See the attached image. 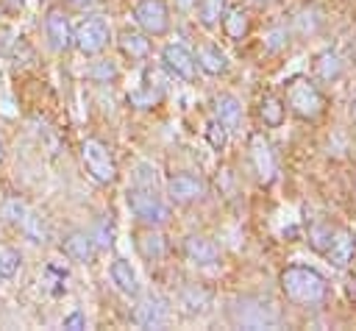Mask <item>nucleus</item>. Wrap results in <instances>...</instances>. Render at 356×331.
<instances>
[{
  "mask_svg": "<svg viewBox=\"0 0 356 331\" xmlns=\"http://www.w3.org/2000/svg\"><path fill=\"white\" fill-rule=\"evenodd\" d=\"M228 317L234 325L239 328H281L284 325V314L278 309V303L267 295H239L231 300L228 306Z\"/></svg>",
  "mask_w": 356,
  "mask_h": 331,
  "instance_id": "obj_1",
  "label": "nucleus"
},
{
  "mask_svg": "<svg viewBox=\"0 0 356 331\" xmlns=\"http://www.w3.org/2000/svg\"><path fill=\"white\" fill-rule=\"evenodd\" d=\"M281 289H284L286 300L295 306H317L328 295V281L314 267L292 264V267L281 270Z\"/></svg>",
  "mask_w": 356,
  "mask_h": 331,
  "instance_id": "obj_2",
  "label": "nucleus"
},
{
  "mask_svg": "<svg viewBox=\"0 0 356 331\" xmlns=\"http://www.w3.org/2000/svg\"><path fill=\"white\" fill-rule=\"evenodd\" d=\"M125 203L131 209V214L142 223V225H153V228H161L170 223V200H164L156 186H139L134 184L128 192H125Z\"/></svg>",
  "mask_w": 356,
  "mask_h": 331,
  "instance_id": "obj_3",
  "label": "nucleus"
},
{
  "mask_svg": "<svg viewBox=\"0 0 356 331\" xmlns=\"http://www.w3.org/2000/svg\"><path fill=\"white\" fill-rule=\"evenodd\" d=\"M284 103L300 120H317L323 114V106H325L323 92L317 89V83L303 78V75H298L286 83V100Z\"/></svg>",
  "mask_w": 356,
  "mask_h": 331,
  "instance_id": "obj_4",
  "label": "nucleus"
},
{
  "mask_svg": "<svg viewBox=\"0 0 356 331\" xmlns=\"http://www.w3.org/2000/svg\"><path fill=\"white\" fill-rule=\"evenodd\" d=\"M81 159H83V167L89 172V178L100 186H111L117 181V161L111 156V147L95 136L83 139L81 142Z\"/></svg>",
  "mask_w": 356,
  "mask_h": 331,
  "instance_id": "obj_5",
  "label": "nucleus"
},
{
  "mask_svg": "<svg viewBox=\"0 0 356 331\" xmlns=\"http://www.w3.org/2000/svg\"><path fill=\"white\" fill-rule=\"evenodd\" d=\"M111 39V28H108V19L100 17V14H89L83 17L75 28H72V47H78L81 56H97L106 50Z\"/></svg>",
  "mask_w": 356,
  "mask_h": 331,
  "instance_id": "obj_6",
  "label": "nucleus"
},
{
  "mask_svg": "<svg viewBox=\"0 0 356 331\" xmlns=\"http://www.w3.org/2000/svg\"><path fill=\"white\" fill-rule=\"evenodd\" d=\"M248 161H250V170L256 175L259 184L270 186L275 178H278V159H275V150L273 145L264 139V134H250L248 139Z\"/></svg>",
  "mask_w": 356,
  "mask_h": 331,
  "instance_id": "obj_7",
  "label": "nucleus"
},
{
  "mask_svg": "<svg viewBox=\"0 0 356 331\" xmlns=\"http://www.w3.org/2000/svg\"><path fill=\"white\" fill-rule=\"evenodd\" d=\"M134 22L147 36H164L170 31V8L164 0H139L134 6Z\"/></svg>",
  "mask_w": 356,
  "mask_h": 331,
  "instance_id": "obj_8",
  "label": "nucleus"
},
{
  "mask_svg": "<svg viewBox=\"0 0 356 331\" xmlns=\"http://www.w3.org/2000/svg\"><path fill=\"white\" fill-rule=\"evenodd\" d=\"M206 197V181L195 172H175L167 178V200L175 206H189Z\"/></svg>",
  "mask_w": 356,
  "mask_h": 331,
  "instance_id": "obj_9",
  "label": "nucleus"
},
{
  "mask_svg": "<svg viewBox=\"0 0 356 331\" xmlns=\"http://www.w3.org/2000/svg\"><path fill=\"white\" fill-rule=\"evenodd\" d=\"M161 67H164L172 78H181V81H195V75H197L195 53H192L184 42H170V45H164V50H161Z\"/></svg>",
  "mask_w": 356,
  "mask_h": 331,
  "instance_id": "obj_10",
  "label": "nucleus"
},
{
  "mask_svg": "<svg viewBox=\"0 0 356 331\" xmlns=\"http://www.w3.org/2000/svg\"><path fill=\"white\" fill-rule=\"evenodd\" d=\"M131 320L139 328H164L170 323V303L161 295H145L131 312Z\"/></svg>",
  "mask_w": 356,
  "mask_h": 331,
  "instance_id": "obj_11",
  "label": "nucleus"
},
{
  "mask_svg": "<svg viewBox=\"0 0 356 331\" xmlns=\"http://www.w3.org/2000/svg\"><path fill=\"white\" fill-rule=\"evenodd\" d=\"M44 36H47L50 50H56V53H67L72 47V25H70V17H67L64 8H58V6L47 8V14H44Z\"/></svg>",
  "mask_w": 356,
  "mask_h": 331,
  "instance_id": "obj_12",
  "label": "nucleus"
},
{
  "mask_svg": "<svg viewBox=\"0 0 356 331\" xmlns=\"http://www.w3.org/2000/svg\"><path fill=\"white\" fill-rule=\"evenodd\" d=\"M161 97H164V81L159 78L156 70H145V81L128 92V103L134 108H142V111L156 108L161 103Z\"/></svg>",
  "mask_w": 356,
  "mask_h": 331,
  "instance_id": "obj_13",
  "label": "nucleus"
},
{
  "mask_svg": "<svg viewBox=\"0 0 356 331\" xmlns=\"http://www.w3.org/2000/svg\"><path fill=\"white\" fill-rule=\"evenodd\" d=\"M211 289H206L203 284H184L175 295V303H178V312L186 314V317H197V314H206L211 309Z\"/></svg>",
  "mask_w": 356,
  "mask_h": 331,
  "instance_id": "obj_14",
  "label": "nucleus"
},
{
  "mask_svg": "<svg viewBox=\"0 0 356 331\" xmlns=\"http://www.w3.org/2000/svg\"><path fill=\"white\" fill-rule=\"evenodd\" d=\"M184 256L197 267H211L220 261V248L203 234H189L184 239Z\"/></svg>",
  "mask_w": 356,
  "mask_h": 331,
  "instance_id": "obj_15",
  "label": "nucleus"
},
{
  "mask_svg": "<svg viewBox=\"0 0 356 331\" xmlns=\"http://www.w3.org/2000/svg\"><path fill=\"white\" fill-rule=\"evenodd\" d=\"M95 242L89 236V231H70L61 236V253L75 261V264H89L95 259Z\"/></svg>",
  "mask_w": 356,
  "mask_h": 331,
  "instance_id": "obj_16",
  "label": "nucleus"
},
{
  "mask_svg": "<svg viewBox=\"0 0 356 331\" xmlns=\"http://www.w3.org/2000/svg\"><path fill=\"white\" fill-rule=\"evenodd\" d=\"M134 245H136V253L145 259V261H161L164 256H167V239H164V234L159 231V228H153V225H147L145 231H139L136 236H134Z\"/></svg>",
  "mask_w": 356,
  "mask_h": 331,
  "instance_id": "obj_17",
  "label": "nucleus"
},
{
  "mask_svg": "<svg viewBox=\"0 0 356 331\" xmlns=\"http://www.w3.org/2000/svg\"><path fill=\"white\" fill-rule=\"evenodd\" d=\"M108 278H111V284H114L122 295H128V298H136V295H139V278H136V270L131 267V261L114 259L111 267H108Z\"/></svg>",
  "mask_w": 356,
  "mask_h": 331,
  "instance_id": "obj_18",
  "label": "nucleus"
},
{
  "mask_svg": "<svg viewBox=\"0 0 356 331\" xmlns=\"http://www.w3.org/2000/svg\"><path fill=\"white\" fill-rule=\"evenodd\" d=\"M122 56H128L131 61H145L150 56V39L145 31H134V28H125L117 39Z\"/></svg>",
  "mask_w": 356,
  "mask_h": 331,
  "instance_id": "obj_19",
  "label": "nucleus"
},
{
  "mask_svg": "<svg viewBox=\"0 0 356 331\" xmlns=\"http://www.w3.org/2000/svg\"><path fill=\"white\" fill-rule=\"evenodd\" d=\"M211 108H214V120H220L228 131H236L242 125V103L234 95H228V92L217 95Z\"/></svg>",
  "mask_w": 356,
  "mask_h": 331,
  "instance_id": "obj_20",
  "label": "nucleus"
},
{
  "mask_svg": "<svg viewBox=\"0 0 356 331\" xmlns=\"http://www.w3.org/2000/svg\"><path fill=\"white\" fill-rule=\"evenodd\" d=\"M353 234H348V231H337L334 234V239H331V245L325 248V259L334 264V267H348L350 261H353Z\"/></svg>",
  "mask_w": 356,
  "mask_h": 331,
  "instance_id": "obj_21",
  "label": "nucleus"
},
{
  "mask_svg": "<svg viewBox=\"0 0 356 331\" xmlns=\"http://www.w3.org/2000/svg\"><path fill=\"white\" fill-rule=\"evenodd\" d=\"M195 61H197V67H200L206 75H222V72L228 70V56H225L217 45H203V47L197 50Z\"/></svg>",
  "mask_w": 356,
  "mask_h": 331,
  "instance_id": "obj_22",
  "label": "nucleus"
},
{
  "mask_svg": "<svg viewBox=\"0 0 356 331\" xmlns=\"http://www.w3.org/2000/svg\"><path fill=\"white\" fill-rule=\"evenodd\" d=\"M259 117L267 128H281L284 125V117H286V103L278 97V95H261L259 100Z\"/></svg>",
  "mask_w": 356,
  "mask_h": 331,
  "instance_id": "obj_23",
  "label": "nucleus"
},
{
  "mask_svg": "<svg viewBox=\"0 0 356 331\" xmlns=\"http://www.w3.org/2000/svg\"><path fill=\"white\" fill-rule=\"evenodd\" d=\"M222 33L228 36V39H234V42H239V39H245L248 36V28H250V17H248V11L245 8H228V11H222Z\"/></svg>",
  "mask_w": 356,
  "mask_h": 331,
  "instance_id": "obj_24",
  "label": "nucleus"
},
{
  "mask_svg": "<svg viewBox=\"0 0 356 331\" xmlns=\"http://www.w3.org/2000/svg\"><path fill=\"white\" fill-rule=\"evenodd\" d=\"M314 72H317L320 81L331 83V81H337V78L342 75V58H339L334 50H325V53H320V56L314 58Z\"/></svg>",
  "mask_w": 356,
  "mask_h": 331,
  "instance_id": "obj_25",
  "label": "nucleus"
},
{
  "mask_svg": "<svg viewBox=\"0 0 356 331\" xmlns=\"http://www.w3.org/2000/svg\"><path fill=\"white\" fill-rule=\"evenodd\" d=\"M289 36H292V28H289L286 22H275V25H270V28L264 31V36H261V47H264V53H278V50H284V47L289 45Z\"/></svg>",
  "mask_w": 356,
  "mask_h": 331,
  "instance_id": "obj_26",
  "label": "nucleus"
},
{
  "mask_svg": "<svg viewBox=\"0 0 356 331\" xmlns=\"http://www.w3.org/2000/svg\"><path fill=\"white\" fill-rule=\"evenodd\" d=\"M86 78L106 86V83H114V81L120 78V67H117V61H111V58H100V61H92V64L86 67Z\"/></svg>",
  "mask_w": 356,
  "mask_h": 331,
  "instance_id": "obj_27",
  "label": "nucleus"
},
{
  "mask_svg": "<svg viewBox=\"0 0 356 331\" xmlns=\"http://www.w3.org/2000/svg\"><path fill=\"white\" fill-rule=\"evenodd\" d=\"M89 236H92L97 250H108L114 245V223H111V217H97L95 228L89 231Z\"/></svg>",
  "mask_w": 356,
  "mask_h": 331,
  "instance_id": "obj_28",
  "label": "nucleus"
},
{
  "mask_svg": "<svg viewBox=\"0 0 356 331\" xmlns=\"http://www.w3.org/2000/svg\"><path fill=\"white\" fill-rule=\"evenodd\" d=\"M28 211H31V209H28V203H25L19 195H11V197L3 200V217H6L11 225H17V228H22Z\"/></svg>",
  "mask_w": 356,
  "mask_h": 331,
  "instance_id": "obj_29",
  "label": "nucleus"
},
{
  "mask_svg": "<svg viewBox=\"0 0 356 331\" xmlns=\"http://www.w3.org/2000/svg\"><path fill=\"white\" fill-rule=\"evenodd\" d=\"M222 11H225V0H200L197 3V17H200V25H206V28H214L220 22Z\"/></svg>",
  "mask_w": 356,
  "mask_h": 331,
  "instance_id": "obj_30",
  "label": "nucleus"
},
{
  "mask_svg": "<svg viewBox=\"0 0 356 331\" xmlns=\"http://www.w3.org/2000/svg\"><path fill=\"white\" fill-rule=\"evenodd\" d=\"M19 264H22V256H19V250H14V248H0V281H8V278H14L17 275V270H19Z\"/></svg>",
  "mask_w": 356,
  "mask_h": 331,
  "instance_id": "obj_31",
  "label": "nucleus"
},
{
  "mask_svg": "<svg viewBox=\"0 0 356 331\" xmlns=\"http://www.w3.org/2000/svg\"><path fill=\"white\" fill-rule=\"evenodd\" d=\"M228 134H231V131H228L220 120H214V117L206 122V131H203L206 142H209L214 150H225V145H228Z\"/></svg>",
  "mask_w": 356,
  "mask_h": 331,
  "instance_id": "obj_32",
  "label": "nucleus"
},
{
  "mask_svg": "<svg viewBox=\"0 0 356 331\" xmlns=\"http://www.w3.org/2000/svg\"><path fill=\"white\" fill-rule=\"evenodd\" d=\"M334 234H337V231H334L331 225H325V223H323V225H314V228L309 231V242H312V248H314V250L325 253V248L331 245Z\"/></svg>",
  "mask_w": 356,
  "mask_h": 331,
  "instance_id": "obj_33",
  "label": "nucleus"
},
{
  "mask_svg": "<svg viewBox=\"0 0 356 331\" xmlns=\"http://www.w3.org/2000/svg\"><path fill=\"white\" fill-rule=\"evenodd\" d=\"M320 25H323V17H320V11H317V8H312V19H306V14H303V11L295 17V31H298V33H303V36H306V33H314Z\"/></svg>",
  "mask_w": 356,
  "mask_h": 331,
  "instance_id": "obj_34",
  "label": "nucleus"
},
{
  "mask_svg": "<svg viewBox=\"0 0 356 331\" xmlns=\"http://www.w3.org/2000/svg\"><path fill=\"white\" fill-rule=\"evenodd\" d=\"M61 328H70V331H81V328H86V317H83V312H81V309L70 312V314L61 320Z\"/></svg>",
  "mask_w": 356,
  "mask_h": 331,
  "instance_id": "obj_35",
  "label": "nucleus"
},
{
  "mask_svg": "<svg viewBox=\"0 0 356 331\" xmlns=\"http://www.w3.org/2000/svg\"><path fill=\"white\" fill-rule=\"evenodd\" d=\"M175 3V8L181 11V14H189L195 6H197V0H172Z\"/></svg>",
  "mask_w": 356,
  "mask_h": 331,
  "instance_id": "obj_36",
  "label": "nucleus"
},
{
  "mask_svg": "<svg viewBox=\"0 0 356 331\" xmlns=\"http://www.w3.org/2000/svg\"><path fill=\"white\" fill-rule=\"evenodd\" d=\"M67 6H72V8H78V11H86V8H92L97 0H64Z\"/></svg>",
  "mask_w": 356,
  "mask_h": 331,
  "instance_id": "obj_37",
  "label": "nucleus"
},
{
  "mask_svg": "<svg viewBox=\"0 0 356 331\" xmlns=\"http://www.w3.org/2000/svg\"><path fill=\"white\" fill-rule=\"evenodd\" d=\"M6 159V145H3V136H0V161Z\"/></svg>",
  "mask_w": 356,
  "mask_h": 331,
  "instance_id": "obj_38",
  "label": "nucleus"
},
{
  "mask_svg": "<svg viewBox=\"0 0 356 331\" xmlns=\"http://www.w3.org/2000/svg\"><path fill=\"white\" fill-rule=\"evenodd\" d=\"M250 3H256V6H267V3H273V0H250Z\"/></svg>",
  "mask_w": 356,
  "mask_h": 331,
  "instance_id": "obj_39",
  "label": "nucleus"
},
{
  "mask_svg": "<svg viewBox=\"0 0 356 331\" xmlns=\"http://www.w3.org/2000/svg\"><path fill=\"white\" fill-rule=\"evenodd\" d=\"M353 114H356V92H353Z\"/></svg>",
  "mask_w": 356,
  "mask_h": 331,
  "instance_id": "obj_40",
  "label": "nucleus"
},
{
  "mask_svg": "<svg viewBox=\"0 0 356 331\" xmlns=\"http://www.w3.org/2000/svg\"><path fill=\"white\" fill-rule=\"evenodd\" d=\"M353 256H356V242H353Z\"/></svg>",
  "mask_w": 356,
  "mask_h": 331,
  "instance_id": "obj_41",
  "label": "nucleus"
}]
</instances>
